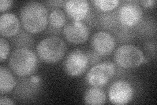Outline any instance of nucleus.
<instances>
[{
	"label": "nucleus",
	"mask_w": 157,
	"mask_h": 105,
	"mask_svg": "<svg viewBox=\"0 0 157 105\" xmlns=\"http://www.w3.org/2000/svg\"><path fill=\"white\" fill-rule=\"evenodd\" d=\"M20 18L25 30L30 34H38L45 30L48 23V13L42 3H26L20 11Z\"/></svg>",
	"instance_id": "obj_1"
},
{
	"label": "nucleus",
	"mask_w": 157,
	"mask_h": 105,
	"mask_svg": "<svg viewBox=\"0 0 157 105\" xmlns=\"http://www.w3.org/2000/svg\"><path fill=\"white\" fill-rule=\"evenodd\" d=\"M38 64L36 54L29 48H17L11 53L9 67L19 77H27L36 71Z\"/></svg>",
	"instance_id": "obj_2"
},
{
	"label": "nucleus",
	"mask_w": 157,
	"mask_h": 105,
	"mask_svg": "<svg viewBox=\"0 0 157 105\" xmlns=\"http://www.w3.org/2000/svg\"><path fill=\"white\" fill-rule=\"evenodd\" d=\"M37 55L48 64L58 63L64 57L67 46L65 42L57 36H51L42 39L37 44Z\"/></svg>",
	"instance_id": "obj_3"
},
{
	"label": "nucleus",
	"mask_w": 157,
	"mask_h": 105,
	"mask_svg": "<svg viewBox=\"0 0 157 105\" xmlns=\"http://www.w3.org/2000/svg\"><path fill=\"white\" fill-rule=\"evenodd\" d=\"M145 55L141 50L132 44H124L118 47L114 53V61L123 68L138 67L145 61Z\"/></svg>",
	"instance_id": "obj_4"
},
{
	"label": "nucleus",
	"mask_w": 157,
	"mask_h": 105,
	"mask_svg": "<svg viewBox=\"0 0 157 105\" xmlns=\"http://www.w3.org/2000/svg\"><path fill=\"white\" fill-rule=\"evenodd\" d=\"M116 67L111 61H104L96 64L86 74L88 84L93 87H104L114 76Z\"/></svg>",
	"instance_id": "obj_5"
},
{
	"label": "nucleus",
	"mask_w": 157,
	"mask_h": 105,
	"mask_svg": "<svg viewBox=\"0 0 157 105\" xmlns=\"http://www.w3.org/2000/svg\"><path fill=\"white\" fill-rule=\"evenodd\" d=\"M89 65L86 53L82 50L75 49L67 55L63 63V68L69 76L76 77L84 73Z\"/></svg>",
	"instance_id": "obj_6"
},
{
	"label": "nucleus",
	"mask_w": 157,
	"mask_h": 105,
	"mask_svg": "<svg viewBox=\"0 0 157 105\" xmlns=\"http://www.w3.org/2000/svg\"><path fill=\"white\" fill-rule=\"evenodd\" d=\"M134 94V88L130 83L121 79L111 85L108 91V97L113 104L124 105L132 101Z\"/></svg>",
	"instance_id": "obj_7"
},
{
	"label": "nucleus",
	"mask_w": 157,
	"mask_h": 105,
	"mask_svg": "<svg viewBox=\"0 0 157 105\" xmlns=\"http://www.w3.org/2000/svg\"><path fill=\"white\" fill-rule=\"evenodd\" d=\"M143 14V9L140 5L135 2L128 3L118 10L117 18L122 26L132 27L141 21Z\"/></svg>",
	"instance_id": "obj_8"
},
{
	"label": "nucleus",
	"mask_w": 157,
	"mask_h": 105,
	"mask_svg": "<svg viewBox=\"0 0 157 105\" xmlns=\"http://www.w3.org/2000/svg\"><path fill=\"white\" fill-rule=\"evenodd\" d=\"M62 32L66 40L75 45L85 43L90 36L89 28L82 21H73L66 24Z\"/></svg>",
	"instance_id": "obj_9"
},
{
	"label": "nucleus",
	"mask_w": 157,
	"mask_h": 105,
	"mask_svg": "<svg viewBox=\"0 0 157 105\" xmlns=\"http://www.w3.org/2000/svg\"><path fill=\"white\" fill-rule=\"evenodd\" d=\"M115 39L110 33L105 31L96 32L91 38V46L100 56H108L115 47Z\"/></svg>",
	"instance_id": "obj_10"
},
{
	"label": "nucleus",
	"mask_w": 157,
	"mask_h": 105,
	"mask_svg": "<svg viewBox=\"0 0 157 105\" xmlns=\"http://www.w3.org/2000/svg\"><path fill=\"white\" fill-rule=\"evenodd\" d=\"M63 7L67 15L75 21L84 20L90 11L89 3L86 0L66 1Z\"/></svg>",
	"instance_id": "obj_11"
},
{
	"label": "nucleus",
	"mask_w": 157,
	"mask_h": 105,
	"mask_svg": "<svg viewBox=\"0 0 157 105\" xmlns=\"http://www.w3.org/2000/svg\"><path fill=\"white\" fill-rule=\"evenodd\" d=\"M21 23L18 18L11 13H2L0 17V34L5 38H11L19 32Z\"/></svg>",
	"instance_id": "obj_12"
},
{
	"label": "nucleus",
	"mask_w": 157,
	"mask_h": 105,
	"mask_svg": "<svg viewBox=\"0 0 157 105\" xmlns=\"http://www.w3.org/2000/svg\"><path fill=\"white\" fill-rule=\"evenodd\" d=\"M16 86L15 78L6 67H0V92L2 95L11 92Z\"/></svg>",
	"instance_id": "obj_13"
},
{
	"label": "nucleus",
	"mask_w": 157,
	"mask_h": 105,
	"mask_svg": "<svg viewBox=\"0 0 157 105\" xmlns=\"http://www.w3.org/2000/svg\"><path fill=\"white\" fill-rule=\"evenodd\" d=\"M107 97L105 91L99 87L88 89L85 94L84 101L88 104H104L106 103Z\"/></svg>",
	"instance_id": "obj_14"
},
{
	"label": "nucleus",
	"mask_w": 157,
	"mask_h": 105,
	"mask_svg": "<svg viewBox=\"0 0 157 105\" xmlns=\"http://www.w3.org/2000/svg\"><path fill=\"white\" fill-rule=\"evenodd\" d=\"M66 15L65 12L60 9H55L48 14V23L56 30H60L66 24Z\"/></svg>",
	"instance_id": "obj_15"
},
{
	"label": "nucleus",
	"mask_w": 157,
	"mask_h": 105,
	"mask_svg": "<svg viewBox=\"0 0 157 105\" xmlns=\"http://www.w3.org/2000/svg\"><path fill=\"white\" fill-rule=\"evenodd\" d=\"M12 42L17 48H29L33 46L34 41L30 33L21 30L16 36H14Z\"/></svg>",
	"instance_id": "obj_16"
},
{
	"label": "nucleus",
	"mask_w": 157,
	"mask_h": 105,
	"mask_svg": "<svg viewBox=\"0 0 157 105\" xmlns=\"http://www.w3.org/2000/svg\"><path fill=\"white\" fill-rule=\"evenodd\" d=\"M95 7L103 12H109L118 7L120 3L118 0H95L92 1Z\"/></svg>",
	"instance_id": "obj_17"
},
{
	"label": "nucleus",
	"mask_w": 157,
	"mask_h": 105,
	"mask_svg": "<svg viewBox=\"0 0 157 105\" xmlns=\"http://www.w3.org/2000/svg\"><path fill=\"white\" fill-rule=\"evenodd\" d=\"M10 51V46L7 39L4 38L0 39V61L3 62L7 59Z\"/></svg>",
	"instance_id": "obj_18"
},
{
	"label": "nucleus",
	"mask_w": 157,
	"mask_h": 105,
	"mask_svg": "<svg viewBox=\"0 0 157 105\" xmlns=\"http://www.w3.org/2000/svg\"><path fill=\"white\" fill-rule=\"evenodd\" d=\"M88 60H89V64H94L98 63L100 61V56L96 53L94 50L93 51H88L86 53Z\"/></svg>",
	"instance_id": "obj_19"
},
{
	"label": "nucleus",
	"mask_w": 157,
	"mask_h": 105,
	"mask_svg": "<svg viewBox=\"0 0 157 105\" xmlns=\"http://www.w3.org/2000/svg\"><path fill=\"white\" fill-rule=\"evenodd\" d=\"M13 4V1L11 0H1L0 1V12L3 13L6 11Z\"/></svg>",
	"instance_id": "obj_20"
},
{
	"label": "nucleus",
	"mask_w": 157,
	"mask_h": 105,
	"mask_svg": "<svg viewBox=\"0 0 157 105\" xmlns=\"http://www.w3.org/2000/svg\"><path fill=\"white\" fill-rule=\"evenodd\" d=\"M0 104L2 105H13L14 104V103L10 98L6 96L2 95L1 98H0Z\"/></svg>",
	"instance_id": "obj_21"
},
{
	"label": "nucleus",
	"mask_w": 157,
	"mask_h": 105,
	"mask_svg": "<svg viewBox=\"0 0 157 105\" xmlns=\"http://www.w3.org/2000/svg\"><path fill=\"white\" fill-rule=\"evenodd\" d=\"M140 3L145 8H151L155 6L156 2L155 0H148V1H141Z\"/></svg>",
	"instance_id": "obj_22"
},
{
	"label": "nucleus",
	"mask_w": 157,
	"mask_h": 105,
	"mask_svg": "<svg viewBox=\"0 0 157 105\" xmlns=\"http://www.w3.org/2000/svg\"><path fill=\"white\" fill-rule=\"evenodd\" d=\"M66 2L63 1H51V2H47V3L51 7H55L56 9H58V7H61L63 5L64 6V3Z\"/></svg>",
	"instance_id": "obj_23"
}]
</instances>
